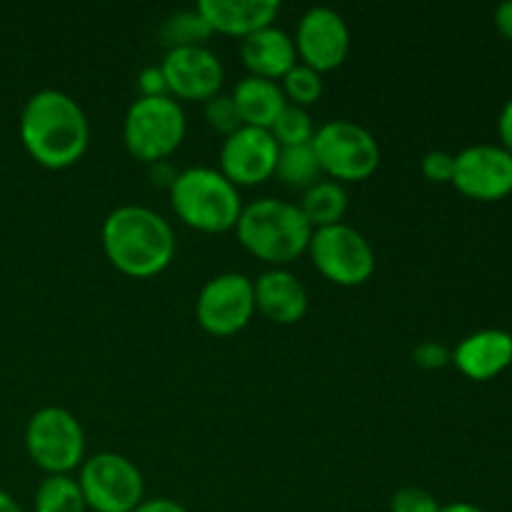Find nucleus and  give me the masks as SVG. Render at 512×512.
I'll use <instances>...</instances> for the list:
<instances>
[{"mask_svg":"<svg viewBox=\"0 0 512 512\" xmlns=\"http://www.w3.org/2000/svg\"><path fill=\"white\" fill-rule=\"evenodd\" d=\"M210 33L245 40L258 30L275 25L280 13L278 0H200L195 5Z\"/></svg>","mask_w":512,"mask_h":512,"instance_id":"f3484780","label":"nucleus"},{"mask_svg":"<svg viewBox=\"0 0 512 512\" xmlns=\"http://www.w3.org/2000/svg\"><path fill=\"white\" fill-rule=\"evenodd\" d=\"M235 235L255 260L270 268H288L300 255L308 253L313 228L295 203L260 198L243 205Z\"/></svg>","mask_w":512,"mask_h":512,"instance_id":"7ed1b4c3","label":"nucleus"},{"mask_svg":"<svg viewBox=\"0 0 512 512\" xmlns=\"http://www.w3.org/2000/svg\"><path fill=\"white\" fill-rule=\"evenodd\" d=\"M310 145L323 175L333 183H363L380 165L378 140L353 120H330L320 125Z\"/></svg>","mask_w":512,"mask_h":512,"instance_id":"423d86ee","label":"nucleus"},{"mask_svg":"<svg viewBox=\"0 0 512 512\" xmlns=\"http://www.w3.org/2000/svg\"><path fill=\"white\" fill-rule=\"evenodd\" d=\"M280 88H283L285 100L288 105H295V108H305L308 110L310 105L318 103L323 98V75L315 73L313 68L303 63H295L293 68L285 73V78L280 80Z\"/></svg>","mask_w":512,"mask_h":512,"instance_id":"b1692460","label":"nucleus"},{"mask_svg":"<svg viewBox=\"0 0 512 512\" xmlns=\"http://www.w3.org/2000/svg\"><path fill=\"white\" fill-rule=\"evenodd\" d=\"M240 60L248 68V75L278 83L298 63L293 35L268 25V28L240 40Z\"/></svg>","mask_w":512,"mask_h":512,"instance_id":"a211bd4d","label":"nucleus"},{"mask_svg":"<svg viewBox=\"0 0 512 512\" xmlns=\"http://www.w3.org/2000/svg\"><path fill=\"white\" fill-rule=\"evenodd\" d=\"M138 85V98H160V95H168V83H165V75L160 65H148L138 73L135 78Z\"/></svg>","mask_w":512,"mask_h":512,"instance_id":"c756f323","label":"nucleus"},{"mask_svg":"<svg viewBox=\"0 0 512 512\" xmlns=\"http://www.w3.org/2000/svg\"><path fill=\"white\" fill-rule=\"evenodd\" d=\"M160 35H163V43L168 45V50L205 45L210 38H213L208 23H205L203 15H200L195 8L178 10V13L170 15V18L163 23Z\"/></svg>","mask_w":512,"mask_h":512,"instance_id":"5701e85b","label":"nucleus"},{"mask_svg":"<svg viewBox=\"0 0 512 512\" xmlns=\"http://www.w3.org/2000/svg\"><path fill=\"white\" fill-rule=\"evenodd\" d=\"M0 512H25V510L20 508L18 500H15L13 495L5 493V490L0 488Z\"/></svg>","mask_w":512,"mask_h":512,"instance_id":"f704fd0d","label":"nucleus"},{"mask_svg":"<svg viewBox=\"0 0 512 512\" xmlns=\"http://www.w3.org/2000/svg\"><path fill=\"white\" fill-rule=\"evenodd\" d=\"M230 95H233L240 120L248 128L270 130L288 105L280 83L253 78V75H245L243 80H238Z\"/></svg>","mask_w":512,"mask_h":512,"instance_id":"6ab92c4d","label":"nucleus"},{"mask_svg":"<svg viewBox=\"0 0 512 512\" xmlns=\"http://www.w3.org/2000/svg\"><path fill=\"white\" fill-rule=\"evenodd\" d=\"M420 170H423L425 180H430V183L435 185L453 183L455 155L448 153V150H430V153L423 155Z\"/></svg>","mask_w":512,"mask_h":512,"instance_id":"cd10ccee","label":"nucleus"},{"mask_svg":"<svg viewBox=\"0 0 512 512\" xmlns=\"http://www.w3.org/2000/svg\"><path fill=\"white\" fill-rule=\"evenodd\" d=\"M203 115L205 123H208L210 130L220 135H233L235 130L243 128V120H240L238 108H235V100L230 93H218L215 98L205 100L203 103Z\"/></svg>","mask_w":512,"mask_h":512,"instance_id":"a878e982","label":"nucleus"},{"mask_svg":"<svg viewBox=\"0 0 512 512\" xmlns=\"http://www.w3.org/2000/svg\"><path fill=\"white\" fill-rule=\"evenodd\" d=\"M298 208L313 230L330 228V225L343 223L345 213H348V193L340 183L318 180L308 190H303Z\"/></svg>","mask_w":512,"mask_h":512,"instance_id":"aec40b11","label":"nucleus"},{"mask_svg":"<svg viewBox=\"0 0 512 512\" xmlns=\"http://www.w3.org/2000/svg\"><path fill=\"white\" fill-rule=\"evenodd\" d=\"M75 480L93 512H133L145 500V480L138 465L110 450L85 458Z\"/></svg>","mask_w":512,"mask_h":512,"instance_id":"6e6552de","label":"nucleus"},{"mask_svg":"<svg viewBox=\"0 0 512 512\" xmlns=\"http://www.w3.org/2000/svg\"><path fill=\"white\" fill-rule=\"evenodd\" d=\"M308 255L315 270L340 288H360L375 273V250L360 230L338 223L313 230Z\"/></svg>","mask_w":512,"mask_h":512,"instance_id":"1a4fd4ad","label":"nucleus"},{"mask_svg":"<svg viewBox=\"0 0 512 512\" xmlns=\"http://www.w3.org/2000/svg\"><path fill=\"white\" fill-rule=\"evenodd\" d=\"M160 68H163L165 83H168V95L178 103L180 100L205 103L223 88L225 68L208 45L168 50Z\"/></svg>","mask_w":512,"mask_h":512,"instance_id":"ddd939ff","label":"nucleus"},{"mask_svg":"<svg viewBox=\"0 0 512 512\" xmlns=\"http://www.w3.org/2000/svg\"><path fill=\"white\" fill-rule=\"evenodd\" d=\"M453 185L465 198L495 203L512 193V155L503 145H470L455 155Z\"/></svg>","mask_w":512,"mask_h":512,"instance_id":"f8f14e48","label":"nucleus"},{"mask_svg":"<svg viewBox=\"0 0 512 512\" xmlns=\"http://www.w3.org/2000/svg\"><path fill=\"white\" fill-rule=\"evenodd\" d=\"M35 512H88L73 475H45L33 495Z\"/></svg>","mask_w":512,"mask_h":512,"instance_id":"412c9836","label":"nucleus"},{"mask_svg":"<svg viewBox=\"0 0 512 512\" xmlns=\"http://www.w3.org/2000/svg\"><path fill=\"white\" fill-rule=\"evenodd\" d=\"M25 450L45 475H73L85 460V430L70 410L48 405L30 415Z\"/></svg>","mask_w":512,"mask_h":512,"instance_id":"0eeeda50","label":"nucleus"},{"mask_svg":"<svg viewBox=\"0 0 512 512\" xmlns=\"http://www.w3.org/2000/svg\"><path fill=\"white\" fill-rule=\"evenodd\" d=\"M255 313L275 325H295L308 313V290L288 268H270L253 280Z\"/></svg>","mask_w":512,"mask_h":512,"instance_id":"2eb2a0df","label":"nucleus"},{"mask_svg":"<svg viewBox=\"0 0 512 512\" xmlns=\"http://www.w3.org/2000/svg\"><path fill=\"white\" fill-rule=\"evenodd\" d=\"M188 133L183 105L170 95L138 98L123 120L125 150L145 165L163 163L183 145Z\"/></svg>","mask_w":512,"mask_h":512,"instance_id":"39448f33","label":"nucleus"},{"mask_svg":"<svg viewBox=\"0 0 512 512\" xmlns=\"http://www.w3.org/2000/svg\"><path fill=\"white\" fill-rule=\"evenodd\" d=\"M255 315L253 280L243 273H220L200 288L195 320L213 338H230L250 325Z\"/></svg>","mask_w":512,"mask_h":512,"instance_id":"9d476101","label":"nucleus"},{"mask_svg":"<svg viewBox=\"0 0 512 512\" xmlns=\"http://www.w3.org/2000/svg\"><path fill=\"white\" fill-rule=\"evenodd\" d=\"M168 193L180 223L198 233H230L243 213L240 190L215 168L180 170Z\"/></svg>","mask_w":512,"mask_h":512,"instance_id":"20e7f679","label":"nucleus"},{"mask_svg":"<svg viewBox=\"0 0 512 512\" xmlns=\"http://www.w3.org/2000/svg\"><path fill=\"white\" fill-rule=\"evenodd\" d=\"M323 175L313 145H295V148H280L275 178L293 190H308Z\"/></svg>","mask_w":512,"mask_h":512,"instance_id":"4be33fe9","label":"nucleus"},{"mask_svg":"<svg viewBox=\"0 0 512 512\" xmlns=\"http://www.w3.org/2000/svg\"><path fill=\"white\" fill-rule=\"evenodd\" d=\"M390 512H440V503L423 488H400L390 498Z\"/></svg>","mask_w":512,"mask_h":512,"instance_id":"bb28decb","label":"nucleus"},{"mask_svg":"<svg viewBox=\"0 0 512 512\" xmlns=\"http://www.w3.org/2000/svg\"><path fill=\"white\" fill-rule=\"evenodd\" d=\"M293 43L298 63L323 75L338 70L348 60L350 28L338 10L328 5H315L300 15Z\"/></svg>","mask_w":512,"mask_h":512,"instance_id":"9b49d317","label":"nucleus"},{"mask_svg":"<svg viewBox=\"0 0 512 512\" xmlns=\"http://www.w3.org/2000/svg\"><path fill=\"white\" fill-rule=\"evenodd\" d=\"M103 253L118 273L148 280L170 268L175 258V233L168 220L145 205H120L110 210L100 230Z\"/></svg>","mask_w":512,"mask_h":512,"instance_id":"f03ea898","label":"nucleus"},{"mask_svg":"<svg viewBox=\"0 0 512 512\" xmlns=\"http://www.w3.org/2000/svg\"><path fill=\"white\" fill-rule=\"evenodd\" d=\"M280 145L270 135V130L248 128L243 125L233 135L223 140L220 148V173L235 188H255L275 175Z\"/></svg>","mask_w":512,"mask_h":512,"instance_id":"4468645a","label":"nucleus"},{"mask_svg":"<svg viewBox=\"0 0 512 512\" xmlns=\"http://www.w3.org/2000/svg\"><path fill=\"white\" fill-rule=\"evenodd\" d=\"M450 363L470 380L498 378L503 370L512 365V335L508 330L485 328L478 333H470L458 343V348L450 353Z\"/></svg>","mask_w":512,"mask_h":512,"instance_id":"dca6fc26","label":"nucleus"},{"mask_svg":"<svg viewBox=\"0 0 512 512\" xmlns=\"http://www.w3.org/2000/svg\"><path fill=\"white\" fill-rule=\"evenodd\" d=\"M440 512H488L473 503H450V505H440Z\"/></svg>","mask_w":512,"mask_h":512,"instance_id":"c9c22d12","label":"nucleus"},{"mask_svg":"<svg viewBox=\"0 0 512 512\" xmlns=\"http://www.w3.org/2000/svg\"><path fill=\"white\" fill-rule=\"evenodd\" d=\"M413 363L420 370H443L450 363V350L438 340H423L413 348Z\"/></svg>","mask_w":512,"mask_h":512,"instance_id":"c85d7f7f","label":"nucleus"},{"mask_svg":"<svg viewBox=\"0 0 512 512\" xmlns=\"http://www.w3.org/2000/svg\"><path fill=\"white\" fill-rule=\"evenodd\" d=\"M495 28L503 38L512 40V0H505L495 8Z\"/></svg>","mask_w":512,"mask_h":512,"instance_id":"72a5a7b5","label":"nucleus"},{"mask_svg":"<svg viewBox=\"0 0 512 512\" xmlns=\"http://www.w3.org/2000/svg\"><path fill=\"white\" fill-rule=\"evenodd\" d=\"M315 123L305 108H295V105H285L280 118L270 128V135L280 148H295V145H310L315 135Z\"/></svg>","mask_w":512,"mask_h":512,"instance_id":"393cba45","label":"nucleus"},{"mask_svg":"<svg viewBox=\"0 0 512 512\" xmlns=\"http://www.w3.org/2000/svg\"><path fill=\"white\" fill-rule=\"evenodd\" d=\"M20 143L48 170H68L88 153L90 123L73 95L45 88L30 95L20 110Z\"/></svg>","mask_w":512,"mask_h":512,"instance_id":"f257e3e1","label":"nucleus"},{"mask_svg":"<svg viewBox=\"0 0 512 512\" xmlns=\"http://www.w3.org/2000/svg\"><path fill=\"white\" fill-rule=\"evenodd\" d=\"M133 512H188V508L170 498H150L143 500Z\"/></svg>","mask_w":512,"mask_h":512,"instance_id":"2f4dec72","label":"nucleus"},{"mask_svg":"<svg viewBox=\"0 0 512 512\" xmlns=\"http://www.w3.org/2000/svg\"><path fill=\"white\" fill-rule=\"evenodd\" d=\"M498 133H500V140H503V148L512 155V100H508L505 108L500 110Z\"/></svg>","mask_w":512,"mask_h":512,"instance_id":"473e14b6","label":"nucleus"},{"mask_svg":"<svg viewBox=\"0 0 512 512\" xmlns=\"http://www.w3.org/2000/svg\"><path fill=\"white\" fill-rule=\"evenodd\" d=\"M178 173H180V170H175L173 165H170V160H163V163L150 165V180H153V185H158V188H163V190L173 188Z\"/></svg>","mask_w":512,"mask_h":512,"instance_id":"7c9ffc66","label":"nucleus"}]
</instances>
